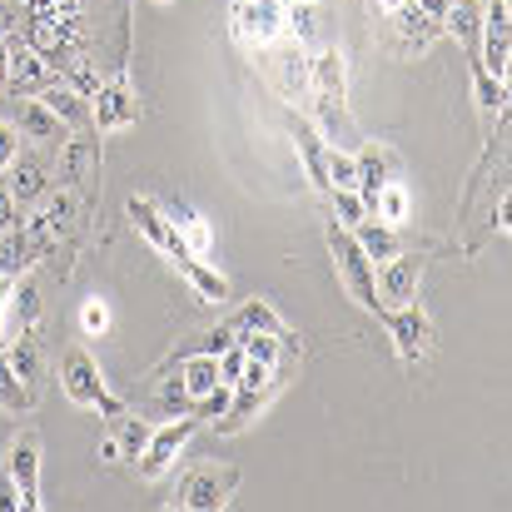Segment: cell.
<instances>
[{
	"mask_svg": "<svg viewBox=\"0 0 512 512\" xmlns=\"http://www.w3.org/2000/svg\"><path fill=\"white\" fill-rule=\"evenodd\" d=\"M60 388H65V398L70 403H80V408H100V413H125V403L105 388V378H100V363L85 353V348H70L65 353V363H60Z\"/></svg>",
	"mask_w": 512,
	"mask_h": 512,
	"instance_id": "cell-1",
	"label": "cell"
},
{
	"mask_svg": "<svg viewBox=\"0 0 512 512\" xmlns=\"http://www.w3.org/2000/svg\"><path fill=\"white\" fill-rule=\"evenodd\" d=\"M329 249H334V259H339V274H343V284H348V294H353L363 309L383 314V299H378V269H373V259L358 249L353 229L334 224V229H329Z\"/></svg>",
	"mask_w": 512,
	"mask_h": 512,
	"instance_id": "cell-2",
	"label": "cell"
},
{
	"mask_svg": "<svg viewBox=\"0 0 512 512\" xmlns=\"http://www.w3.org/2000/svg\"><path fill=\"white\" fill-rule=\"evenodd\" d=\"M284 383V363H244V373H239V383H234V398H229V413L219 418V428L224 433H234V428H244L264 403H269V393Z\"/></svg>",
	"mask_w": 512,
	"mask_h": 512,
	"instance_id": "cell-3",
	"label": "cell"
},
{
	"mask_svg": "<svg viewBox=\"0 0 512 512\" xmlns=\"http://www.w3.org/2000/svg\"><path fill=\"white\" fill-rule=\"evenodd\" d=\"M284 5L289 0H234L229 10V30L244 50H269L284 30Z\"/></svg>",
	"mask_w": 512,
	"mask_h": 512,
	"instance_id": "cell-4",
	"label": "cell"
},
{
	"mask_svg": "<svg viewBox=\"0 0 512 512\" xmlns=\"http://www.w3.org/2000/svg\"><path fill=\"white\" fill-rule=\"evenodd\" d=\"M75 224V194L70 189H60V194H50L20 229H25V239H30V249H35V259H50L55 249H60V234Z\"/></svg>",
	"mask_w": 512,
	"mask_h": 512,
	"instance_id": "cell-5",
	"label": "cell"
},
{
	"mask_svg": "<svg viewBox=\"0 0 512 512\" xmlns=\"http://www.w3.org/2000/svg\"><path fill=\"white\" fill-rule=\"evenodd\" d=\"M234 488H239V473H234V468H214V463H204V468L184 473L174 503H179V508H194V512H214V508L229 503Z\"/></svg>",
	"mask_w": 512,
	"mask_h": 512,
	"instance_id": "cell-6",
	"label": "cell"
},
{
	"mask_svg": "<svg viewBox=\"0 0 512 512\" xmlns=\"http://www.w3.org/2000/svg\"><path fill=\"white\" fill-rule=\"evenodd\" d=\"M10 488H15V508H40V433L30 428L10 443Z\"/></svg>",
	"mask_w": 512,
	"mask_h": 512,
	"instance_id": "cell-7",
	"label": "cell"
},
{
	"mask_svg": "<svg viewBox=\"0 0 512 512\" xmlns=\"http://www.w3.org/2000/svg\"><path fill=\"white\" fill-rule=\"evenodd\" d=\"M194 428H199L194 413H189V418H174L165 428H150V443H145V453L135 458V463H140V478H160L174 458H179V448L194 438Z\"/></svg>",
	"mask_w": 512,
	"mask_h": 512,
	"instance_id": "cell-8",
	"label": "cell"
},
{
	"mask_svg": "<svg viewBox=\"0 0 512 512\" xmlns=\"http://www.w3.org/2000/svg\"><path fill=\"white\" fill-rule=\"evenodd\" d=\"M125 214L135 219V229H140L160 254H170V259H184V254H189V249H184V239H179V229H174V219L155 204V199H140V194H135V199L125 204Z\"/></svg>",
	"mask_w": 512,
	"mask_h": 512,
	"instance_id": "cell-9",
	"label": "cell"
},
{
	"mask_svg": "<svg viewBox=\"0 0 512 512\" xmlns=\"http://www.w3.org/2000/svg\"><path fill=\"white\" fill-rule=\"evenodd\" d=\"M135 120H140V100H135V90H130L125 80L95 90V110H90V125H95V130L115 135V130H130Z\"/></svg>",
	"mask_w": 512,
	"mask_h": 512,
	"instance_id": "cell-10",
	"label": "cell"
},
{
	"mask_svg": "<svg viewBox=\"0 0 512 512\" xmlns=\"http://www.w3.org/2000/svg\"><path fill=\"white\" fill-rule=\"evenodd\" d=\"M383 274H378V299H383V309H403V304H413L418 299V254H393L388 264H378Z\"/></svg>",
	"mask_w": 512,
	"mask_h": 512,
	"instance_id": "cell-11",
	"label": "cell"
},
{
	"mask_svg": "<svg viewBox=\"0 0 512 512\" xmlns=\"http://www.w3.org/2000/svg\"><path fill=\"white\" fill-rule=\"evenodd\" d=\"M388 314V334H393V348H398V358H408V363H418L423 353H428V339H433V329H428V319L413 309V304H403V309H383Z\"/></svg>",
	"mask_w": 512,
	"mask_h": 512,
	"instance_id": "cell-12",
	"label": "cell"
},
{
	"mask_svg": "<svg viewBox=\"0 0 512 512\" xmlns=\"http://www.w3.org/2000/svg\"><path fill=\"white\" fill-rule=\"evenodd\" d=\"M438 30H443V25H438L433 15H423V10H418L413 0L393 10V50H398V55H413V50H428V45L438 40Z\"/></svg>",
	"mask_w": 512,
	"mask_h": 512,
	"instance_id": "cell-13",
	"label": "cell"
},
{
	"mask_svg": "<svg viewBox=\"0 0 512 512\" xmlns=\"http://www.w3.org/2000/svg\"><path fill=\"white\" fill-rule=\"evenodd\" d=\"M269 70H274V85H279L284 100H294V105L309 100V90H314V85H309V50H304L299 40H289V45L274 55Z\"/></svg>",
	"mask_w": 512,
	"mask_h": 512,
	"instance_id": "cell-14",
	"label": "cell"
},
{
	"mask_svg": "<svg viewBox=\"0 0 512 512\" xmlns=\"http://www.w3.org/2000/svg\"><path fill=\"white\" fill-rule=\"evenodd\" d=\"M309 85H314V95H324V100H343V95H348V65H343L339 45H324V50L309 55Z\"/></svg>",
	"mask_w": 512,
	"mask_h": 512,
	"instance_id": "cell-15",
	"label": "cell"
},
{
	"mask_svg": "<svg viewBox=\"0 0 512 512\" xmlns=\"http://www.w3.org/2000/svg\"><path fill=\"white\" fill-rule=\"evenodd\" d=\"M35 100H40V105H45L65 130L90 120V105H85V95H75V90H70V80H50L45 90H35Z\"/></svg>",
	"mask_w": 512,
	"mask_h": 512,
	"instance_id": "cell-16",
	"label": "cell"
},
{
	"mask_svg": "<svg viewBox=\"0 0 512 512\" xmlns=\"http://www.w3.org/2000/svg\"><path fill=\"white\" fill-rule=\"evenodd\" d=\"M50 80H55V70H50L30 45H10V85H15V90L35 95V90H45Z\"/></svg>",
	"mask_w": 512,
	"mask_h": 512,
	"instance_id": "cell-17",
	"label": "cell"
},
{
	"mask_svg": "<svg viewBox=\"0 0 512 512\" xmlns=\"http://www.w3.org/2000/svg\"><path fill=\"white\" fill-rule=\"evenodd\" d=\"M353 160H358V194H363V204H373V194L393 179V155L378 145H363Z\"/></svg>",
	"mask_w": 512,
	"mask_h": 512,
	"instance_id": "cell-18",
	"label": "cell"
},
{
	"mask_svg": "<svg viewBox=\"0 0 512 512\" xmlns=\"http://www.w3.org/2000/svg\"><path fill=\"white\" fill-rule=\"evenodd\" d=\"M5 353H10V368H15V378H20L25 398L35 403V398H40V388H45V363H40V353H35L30 334H25V339H15Z\"/></svg>",
	"mask_w": 512,
	"mask_h": 512,
	"instance_id": "cell-19",
	"label": "cell"
},
{
	"mask_svg": "<svg viewBox=\"0 0 512 512\" xmlns=\"http://www.w3.org/2000/svg\"><path fill=\"white\" fill-rule=\"evenodd\" d=\"M174 269H179V274L194 284V294H199V299H209V304H224V299H229V284H224V274H219V269H209L199 254H184V259H174Z\"/></svg>",
	"mask_w": 512,
	"mask_h": 512,
	"instance_id": "cell-20",
	"label": "cell"
},
{
	"mask_svg": "<svg viewBox=\"0 0 512 512\" xmlns=\"http://www.w3.org/2000/svg\"><path fill=\"white\" fill-rule=\"evenodd\" d=\"M95 165H100V145L95 140H65L60 145V184L65 189L70 184H85Z\"/></svg>",
	"mask_w": 512,
	"mask_h": 512,
	"instance_id": "cell-21",
	"label": "cell"
},
{
	"mask_svg": "<svg viewBox=\"0 0 512 512\" xmlns=\"http://www.w3.org/2000/svg\"><path fill=\"white\" fill-rule=\"evenodd\" d=\"M105 438L115 443V453H120L125 463H135V458L145 453V443H150V423H145V418H130V413H115Z\"/></svg>",
	"mask_w": 512,
	"mask_h": 512,
	"instance_id": "cell-22",
	"label": "cell"
},
{
	"mask_svg": "<svg viewBox=\"0 0 512 512\" xmlns=\"http://www.w3.org/2000/svg\"><path fill=\"white\" fill-rule=\"evenodd\" d=\"M20 135L25 140H40V145H55V140L65 145V125L40 100H20Z\"/></svg>",
	"mask_w": 512,
	"mask_h": 512,
	"instance_id": "cell-23",
	"label": "cell"
},
{
	"mask_svg": "<svg viewBox=\"0 0 512 512\" xmlns=\"http://www.w3.org/2000/svg\"><path fill=\"white\" fill-rule=\"evenodd\" d=\"M5 174H10L5 184H10V194H15V204H20V209H25V204H35V199L45 194V184H50L40 160H20V155H15V165H10Z\"/></svg>",
	"mask_w": 512,
	"mask_h": 512,
	"instance_id": "cell-24",
	"label": "cell"
},
{
	"mask_svg": "<svg viewBox=\"0 0 512 512\" xmlns=\"http://www.w3.org/2000/svg\"><path fill=\"white\" fill-rule=\"evenodd\" d=\"M353 239H358V249L373 259V269L378 264H388L393 254H398V239H393V224H373V219H363V224H353Z\"/></svg>",
	"mask_w": 512,
	"mask_h": 512,
	"instance_id": "cell-25",
	"label": "cell"
},
{
	"mask_svg": "<svg viewBox=\"0 0 512 512\" xmlns=\"http://www.w3.org/2000/svg\"><path fill=\"white\" fill-rule=\"evenodd\" d=\"M30 264H35V249H30L25 229H20V224H15V229H0V274H5V279H20Z\"/></svg>",
	"mask_w": 512,
	"mask_h": 512,
	"instance_id": "cell-26",
	"label": "cell"
},
{
	"mask_svg": "<svg viewBox=\"0 0 512 512\" xmlns=\"http://www.w3.org/2000/svg\"><path fill=\"white\" fill-rule=\"evenodd\" d=\"M234 343L244 348V358H249V363H269V368L279 363V348H294L289 334H259V329H239Z\"/></svg>",
	"mask_w": 512,
	"mask_h": 512,
	"instance_id": "cell-27",
	"label": "cell"
},
{
	"mask_svg": "<svg viewBox=\"0 0 512 512\" xmlns=\"http://www.w3.org/2000/svg\"><path fill=\"white\" fill-rule=\"evenodd\" d=\"M10 319L20 324V334H30L35 339V324H40V289L20 274L15 279V294H10Z\"/></svg>",
	"mask_w": 512,
	"mask_h": 512,
	"instance_id": "cell-28",
	"label": "cell"
},
{
	"mask_svg": "<svg viewBox=\"0 0 512 512\" xmlns=\"http://www.w3.org/2000/svg\"><path fill=\"white\" fill-rule=\"evenodd\" d=\"M314 115H319V125H324V135L348 150L358 135H353V125H348V110H343V100H324V95H314Z\"/></svg>",
	"mask_w": 512,
	"mask_h": 512,
	"instance_id": "cell-29",
	"label": "cell"
},
{
	"mask_svg": "<svg viewBox=\"0 0 512 512\" xmlns=\"http://www.w3.org/2000/svg\"><path fill=\"white\" fill-rule=\"evenodd\" d=\"M179 383H184V393H189V403L194 398H204L214 383H219V363H214V353H194L189 363H184V373H179Z\"/></svg>",
	"mask_w": 512,
	"mask_h": 512,
	"instance_id": "cell-30",
	"label": "cell"
},
{
	"mask_svg": "<svg viewBox=\"0 0 512 512\" xmlns=\"http://www.w3.org/2000/svg\"><path fill=\"white\" fill-rule=\"evenodd\" d=\"M443 30L473 45V40H478V30H483V5H478V0H453V5H448V15H443Z\"/></svg>",
	"mask_w": 512,
	"mask_h": 512,
	"instance_id": "cell-31",
	"label": "cell"
},
{
	"mask_svg": "<svg viewBox=\"0 0 512 512\" xmlns=\"http://www.w3.org/2000/svg\"><path fill=\"white\" fill-rule=\"evenodd\" d=\"M165 214L174 219V229H179V239H184L189 254H209V224H204L194 209H179V204H174V209H165Z\"/></svg>",
	"mask_w": 512,
	"mask_h": 512,
	"instance_id": "cell-32",
	"label": "cell"
},
{
	"mask_svg": "<svg viewBox=\"0 0 512 512\" xmlns=\"http://www.w3.org/2000/svg\"><path fill=\"white\" fill-rule=\"evenodd\" d=\"M368 209H373L383 224H403V219H408V189H403L398 179H388V184L373 194V204H368Z\"/></svg>",
	"mask_w": 512,
	"mask_h": 512,
	"instance_id": "cell-33",
	"label": "cell"
},
{
	"mask_svg": "<svg viewBox=\"0 0 512 512\" xmlns=\"http://www.w3.org/2000/svg\"><path fill=\"white\" fill-rule=\"evenodd\" d=\"M299 155H304V165H309L314 189H329V150L319 145V135H314V130H299Z\"/></svg>",
	"mask_w": 512,
	"mask_h": 512,
	"instance_id": "cell-34",
	"label": "cell"
},
{
	"mask_svg": "<svg viewBox=\"0 0 512 512\" xmlns=\"http://www.w3.org/2000/svg\"><path fill=\"white\" fill-rule=\"evenodd\" d=\"M234 334L239 329H259V334H284V324H279V314L264 304V299H254V304H244L239 314H234V324H229Z\"/></svg>",
	"mask_w": 512,
	"mask_h": 512,
	"instance_id": "cell-35",
	"label": "cell"
},
{
	"mask_svg": "<svg viewBox=\"0 0 512 512\" xmlns=\"http://www.w3.org/2000/svg\"><path fill=\"white\" fill-rule=\"evenodd\" d=\"M0 408H5V413L30 408V398H25V388H20V378H15V368H10V353H5V348H0Z\"/></svg>",
	"mask_w": 512,
	"mask_h": 512,
	"instance_id": "cell-36",
	"label": "cell"
},
{
	"mask_svg": "<svg viewBox=\"0 0 512 512\" xmlns=\"http://www.w3.org/2000/svg\"><path fill=\"white\" fill-rule=\"evenodd\" d=\"M329 189H358V160L353 150H329Z\"/></svg>",
	"mask_w": 512,
	"mask_h": 512,
	"instance_id": "cell-37",
	"label": "cell"
},
{
	"mask_svg": "<svg viewBox=\"0 0 512 512\" xmlns=\"http://www.w3.org/2000/svg\"><path fill=\"white\" fill-rule=\"evenodd\" d=\"M329 194H334V209H339L343 229H353V224H363V219H368V204H363V194H358V189H329Z\"/></svg>",
	"mask_w": 512,
	"mask_h": 512,
	"instance_id": "cell-38",
	"label": "cell"
},
{
	"mask_svg": "<svg viewBox=\"0 0 512 512\" xmlns=\"http://www.w3.org/2000/svg\"><path fill=\"white\" fill-rule=\"evenodd\" d=\"M60 75H70V90H75V95L95 100V90H100V75L90 70V60H85V55H75V60H70V65H65Z\"/></svg>",
	"mask_w": 512,
	"mask_h": 512,
	"instance_id": "cell-39",
	"label": "cell"
},
{
	"mask_svg": "<svg viewBox=\"0 0 512 512\" xmlns=\"http://www.w3.org/2000/svg\"><path fill=\"white\" fill-rule=\"evenodd\" d=\"M105 329H110V304L105 299H85L80 304V334L85 339H100Z\"/></svg>",
	"mask_w": 512,
	"mask_h": 512,
	"instance_id": "cell-40",
	"label": "cell"
},
{
	"mask_svg": "<svg viewBox=\"0 0 512 512\" xmlns=\"http://www.w3.org/2000/svg\"><path fill=\"white\" fill-rule=\"evenodd\" d=\"M284 25L294 30V40H299V45H304V40H314V5L289 0V5H284Z\"/></svg>",
	"mask_w": 512,
	"mask_h": 512,
	"instance_id": "cell-41",
	"label": "cell"
},
{
	"mask_svg": "<svg viewBox=\"0 0 512 512\" xmlns=\"http://www.w3.org/2000/svg\"><path fill=\"white\" fill-rule=\"evenodd\" d=\"M214 363H219V383H229V388H234L249 358H244V348H239V343H229V348H219V353H214Z\"/></svg>",
	"mask_w": 512,
	"mask_h": 512,
	"instance_id": "cell-42",
	"label": "cell"
},
{
	"mask_svg": "<svg viewBox=\"0 0 512 512\" xmlns=\"http://www.w3.org/2000/svg\"><path fill=\"white\" fill-rule=\"evenodd\" d=\"M478 105H483V110H503V105H508V85L493 80L488 70H478Z\"/></svg>",
	"mask_w": 512,
	"mask_h": 512,
	"instance_id": "cell-43",
	"label": "cell"
},
{
	"mask_svg": "<svg viewBox=\"0 0 512 512\" xmlns=\"http://www.w3.org/2000/svg\"><path fill=\"white\" fill-rule=\"evenodd\" d=\"M15 155H20V130L15 125H0V174L15 165Z\"/></svg>",
	"mask_w": 512,
	"mask_h": 512,
	"instance_id": "cell-44",
	"label": "cell"
},
{
	"mask_svg": "<svg viewBox=\"0 0 512 512\" xmlns=\"http://www.w3.org/2000/svg\"><path fill=\"white\" fill-rule=\"evenodd\" d=\"M15 224H20V204H15L10 184L0 179V229H15Z\"/></svg>",
	"mask_w": 512,
	"mask_h": 512,
	"instance_id": "cell-45",
	"label": "cell"
},
{
	"mask_svg": "<svg viewBox=\"0 0 512 512\" xmlns=\"http://www.w3.org/2000/svg\"><path fill=\"white\" fill-rule=\"evenodd\" d=\"M160 408H179V413H189V393H184V383L174 378V383H165V393H160Z\"/></svg>",
	"mask_w": 512,
	"mask_h": 512,
	"instance_id": "cell-46",
	"label": "cell"
},
{
	"mask_svg": "<svg viewBox=\"0 0 512 512\" xmlns=\"http://www.w3.org/2000/svg\"><path fill=\"white\" fill-rule=\"evenodd\" d=\"M10 294H15V279L0 274V339H5V329H10Z\"/></svg>",
	"mask_w": 512,
	"mask_h": 512,
	"instance_id": "cell-47",
	"label": "cell"
},
{
	"mask_svg": "<svg viewBox=\"0 0 512 512\" xmlns=\"http://www.w3.org/2000/svg\"><path fill=\"white\" fill-rule=\"evenodd\" d=\"M413 5H418L423 15H433V20L443 25V15H448V5H453V0H413Z\"/></svg>",
	"mask_w": 512,
	"mask_h": 512,
	"instance_id": "cell-48",
	"label": "cell"
},
{
	"mask_svg": "<svg viewBox=\"0 0 512 512\" xmlns=\"http://www.w3.org/2000/svg\"><path fill=\"white\" fill-rule=\"evenodd\" d=\"M229 343H234V329H214V334H209V348H204V353H219V348H229Z\"/></svg>",
	"mask_w": 512,
	"mask_h": 512,
	"instance_id": "cell-49",
	"label": "cell"
},
{
	"mask_svg": "<svg viewBox=\"0 0 512 512\" xmlns=\"http://www.w3.org/2000/svg\"><path fill=\"white\" fill-rule=\"evenodd\" d=\"M0 85H10V45L0 40Z\"/></svg>",
	"mask_w": 512,
	"mask_h": 512,
	"instance_id": "cell-50",
	"label": "cell"
},
{
	"mask_svg": "<svg viewBox=\"0 0 512 512\" xmlns=\"http://www.w3.org/2000/svg\"><path fill=\"white\" fill-rule=\"evenodd\" d=\"M398 5H408V0H373V10H383V15H393Z\"/></svg>",
	"mask_w": 512,
	"mask_h": 512,
	"instance_id": "cell-51",
	"label": "cell"
},
{
	"mask_svg": "<svg viewBox=\"0 0 512 512\" xmlns=\"http://www.w3.org/2000/svg\"><path fill=\"white\" fill-rule=\"evenodd\" d=\"M0 508H15V488H0Z\"/></svg>",
	"mask_w": 512,
	"mask_h": 512,
	"instance_id": "cell-52",
	"label": "cell"
},
{
	"mask_svg": "<svg viewBox=\"0 0 512 512\" xmlns=\"http://www.w3.org/2000/svg\"><path fill=\"white\" fill-rule=\"evenodd\" d=\"M160 5H174V0H160Z\"/></svg>",
	"mask_w": 512,
	"mask_h": 512,
	"instance_id": "cell-53",
	"label": "cell"
},
{
	"mask_svg": "<svg viewBox=\"0 0 512 512\" xmlns=\"http://www.w3.org/2000/svg\"><path fill=\"white\" fill-rule=\"evenodd\" d=\"M304 5H314V0H304Z\"/></svg>",
	"mask_w": 512,
	"mask_h": 512,
	"instance_id": "cell-54",
	"label": "cell"
}]
</instances>
